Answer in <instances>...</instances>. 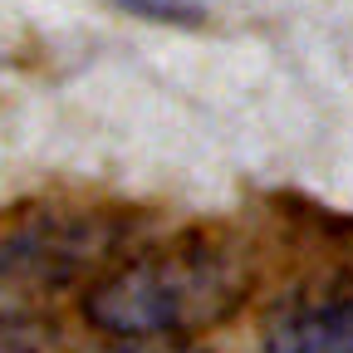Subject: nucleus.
I'll use <instances>...</instances> for the list:
<instances>
[{"label":"nucleus","mask_w":353,"mask_h":353,"mask_svg":"<svg viewBox=\"0 0 353 353\" xmlns=\"http://www.w3.org/2000/svg\"><path fill=\"white\" fill-rule=\"evenodd\" d=\"M250 270L226 241L182 236L113 265L83 294V314L123 343H182L245 299Z\"/></svg>","instance_id":"obj_1"},{"label":"nucleus","mask_w":353,"mask_h":353,"mask_svg":"<svg viewBox=\"0 0 353 353\" xmlns=\"http://www.w3.org/2000/svg\"><path fill=\"white\" fill-rule=\"evenodd\" d=\"M113 6H123L132 15H148V20H167V25H196L201 20L196 0H113Z\"/></svg>","instance_id":"obj_3"},{"label":"nucleus","mask_w":353,"mask_h":353,"mask_svg":"<svg viewBox=\"0 0 353 353\" xmlns=\"http://www.w3.org/2000/svg\"><path fill=\"white\" fill-rule=\"evenodd\" d=\"M99 353H196L187 343H118V348H99Z\"/></svg>","instance_id":"obj_4"},{"label":"nucleus","mask_w":353,"mask_h":353,"mask_svg":"<svg viewBox=\"0 0 353 353\" xmlns=\"http://www.w3.org/2000/svg\"><path fill=\"white\" fill-rule=\"evenodd\" d=\"M265 353H353V294L319 290L280 304L265 324Z\"/></svg>","instance_id":"obj_2"}]
</instances>
